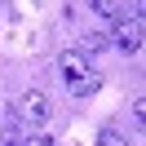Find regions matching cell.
<instances>
[{"mask_svg":"<svg viewBox=\"0 0 146 146\" xmlns=\"http://www.w3.org/2000/svg\"><path fill=\"white\" fill-rule=\"evenodd\" d=\"M13 115H18L22 128H44L49 119H53V106H49V98L40 89H27L18 102H13Z\"/></svg>","mask_w":146,"mask_h":146,"instance_id":"6da1fadb","label":"cell"},{"mask_svg":"<svg viewBox=\"0 0 146 146\" xmlns=\"http://www.w3.org/2000/svg\"><path fill=\"white\" fill-rule=\"evenodd\" d=\"M142 31H146L142 13H119L106 36H111V44H115L119 53H137V49H142Z\"/></svg>","mask_w":146,"mask_h":146,"instance_id":"7a4b0ae2","label":"cell"},{"mask_svg":"<svg viewBox=\"0 0 146 146\" xmlns=\"http://www.w3.org/2000/svg\"><path fill=\"white\" fill-rule=\"evenodd\" d=\"M93 66H89V58L80 53V49H62V53H58V75H62L66 84H75V80H84V75H89Z\"/></svg>","mask_w":146,"mask_h":146,"instance_id":"3957f363","label":"cell"},{"mask_svg":"<svg viewBox=\"0 0 146 146\" xmlns=\"http://www.w3.org/2000/svg\"><path fill=\"white\" fill-rule=\"evenodd\" d=\"M89 9H93V13H102V18H111V22H115L119 13H124V0H89Z\"/></svg>","mask_w":146,"mask_h":146,"instance_id":"277c9868","label":"cell"},{"mask_svg":"<svg viewBox=\"0 0 146 146\" xmlns=\"http://www.w3.org/2000/svg\"><path fill=\"white\" fill-rule=\"evenodd\" d=\"M106 44H111V36H106V31H89V36L80 40V53H89V49L98 53V49H106Z\"/></svg>","mask_w":146,"mask_h":146,"instance_id":"5b68a950","label":"cell"},{"mask_svg":"<svg viewBox=\"0 0 146 146\" xmlns=\"http://www.w3.org/2000/svg\"><path fill=\"white\" fill-rule=\"evenodd\" d=\"M98 146H128V137L119 133V128H111V124H106V128L98 133Z\"/></svg>","mask_w":146,"mask_h":146,"instance_id":"8992f818","label":"cell"},{"mask_svg":"<svg viewBox=\"0 0 146 146\" xmlns=\"http://www.w3.org/2000/svg\"><path fill=\"white\" fill-rule=\"evenodd\" d=\"M71 93H75V98H89V93H98V75L89 71L84 80H75V84H71Z\"/></svg>","mask_w":146,"mask_h":146,"instance_id":"52a82bcc","label":"cell"},{"mask_svg":"<svg viewBox=\"0 0 146 146\" xmlns=\"http://www.w3.org/2000/svg\"><path fill=\"white\" fill-rule=\"evenodd\" d=\"M18 146H58V142H53L49 133H31V137H22Z\"/></svg>","mask_w":146,"mask_h":146,"instance_id":"ba28073f","label":"cell"},{"mask_svg":"<svg viewBox=\"0 0 146 146\" xmlns=\"http://www.w3.org/2000/svg\"><path fill=\"white\" fill-rule=\"evenodd\" d=\"M0 146H18V137H0Z\"/></svg>","mask_w":146,"mask_h":146,"instance_id":"9c48e42d","label":"cell"}]
</instances>
